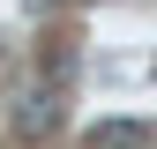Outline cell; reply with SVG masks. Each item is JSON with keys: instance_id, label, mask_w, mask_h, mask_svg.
I'll use <instances>...</instances> for the list:
<instances>
[{"instance_id": "cell-1", "label": "cell", "mask_w": 157, "mask_h": 149, "mask_svg": "<svg viewBox=\"0 0 157 149\" xmlns=\"http://www.w3.org/2000/svg\"><path fill=\"white\" fill-rule=\"evenodd\" d=\"M60 127V89H30L15 104V134H52Z\"/></svg>"}, {"instance_id": "cell-2", "label": "cell", "mask_w": 157, "mask_h": 149, "mask_svg": "<svg viewBox=\"0 0 157 149\" xmlns=\"http://www.w3.org/2000/svg\"><path fill=\"white\" fill-rule=\"evenodd\" d=\"M90 149H150V127L142 119H97L90 127Z\"/></svg>"}]
</instances>
